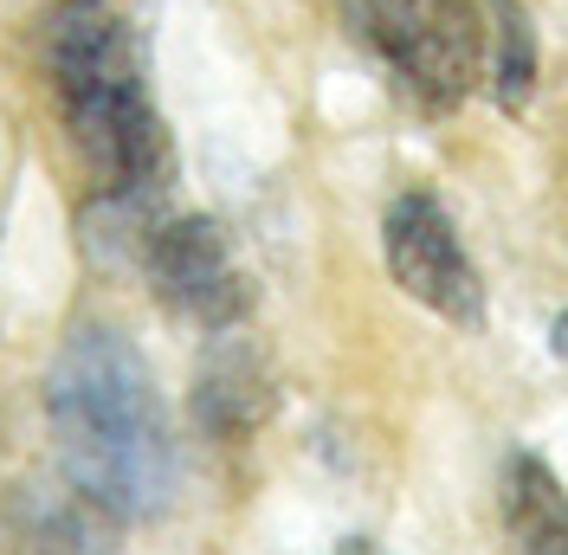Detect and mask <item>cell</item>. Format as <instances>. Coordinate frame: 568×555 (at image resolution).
<instances>
[{"label":"cell","mask_w":568,"mask_h":555,"mask_svg":"<svg viewBox=\"0 0 568 555\" xmlns=\"http://www.w3.org/2000/svg\"><path fill=\"white\" fill-rule=\"evenodd\" d=\"M45 420L71 491L98 517H155L175 497V433L130 336L71 330L45 375Z\"/></svg>","instance_id":"6da1fadb"},{"label":"cell","mask_w":568,"mask_h":555,"mask_svg":"<svg viewBox=\"0 0 568 555\" xmlns=\"http://www.w3.org/2000/svg\"><path fill=\"white\" fill-rule=\"evenodd\" d=\"M45 71L98 201H149L169 181V130L123 0H65L45 27Z\"/></svg>","instance_id":"7a4b0ae2"},{"label":"cell","mask_w":568,"mask_h":555,"mask_svg":"<svg viewBox=\"0 0 568 555\" xmlns=\"http://www.w3.org/2000/svg\"><path fill=\"white\" fill-rule=\"evenodd\" d=\"M355 20L420 110H459L485 65L478 0H355Z\"/></svg>","instance_id":"3957f363"},{"label":"cell","mask_w":568,"mask_h":555,"mask_svg":"<svg viewBox=\"0 0 568 555\" xmlns=\"http://www.w3.org/2000/svg\"><path fill=\"white\" fill-rule=\"evenodd\" d=\"M382 259H388V278L420 311L446 316L459 330H478L485 323V278H478L459 226H453V213L439 208L433 188H407V194L388 201Z\"/></svg>","instance_id":"277c9868"},{"label":"cell","mask_w":568,"mask_h":555,"mask_svg":"<svg viewBox=\"0 0 568 555\" xmlns=\"http://www.w3.org/2000/svg\"><path fill=\"white\" fill-rule=\"evenodd\" d=\"M149 284L169 311L201 330H233L252 311V284L233 259V240L207 213H181L149 233Z\"/></svg>","instance_id":"5b68a950"},{"label":"cell","mask_w":568,"mask_h":555,"mask_svg":"<svg viewBox=\"0 0 568 555\" xmlns=\"http://www.w3.org/2000/svg\"><path fill=\"white\" fill-rule=\"evenodd\" d=\"M194 420L207 440H252L272 420V369L252 343H213L194 375Z\"/></svg>","instance_id":"8992f818"},{"label":"cell","mask_w":568,"mask_h":555,"mask_svg":"<svg viewBox=\"0 0 568 555\" xmlns=\"http://www.w3.org/2000/svg\"><path fill=\"white\" fill-rule=\"evenodd\" d=\"M497 511L517 555H568V491L549 472V458L517 446L497 472Z\"/></svg>","instance_id":"52a82bcc"},{"label":"cell","mask_w":568,"mask_h":555,"mask_svg":"<svg viewBox=\"0 0 568 555\" xmlns=\"http://www.w3.org/2000/svg\"><path fill=\"white\" fill-rule=\"evenodd\" d=\"M497 13V33H491V91H497V110H517L536 98V27L517 0H491Z\"/></svg>","instance_id":"ba28073f"},{"label":"cell","mask_w":568,"mask_h":555,"mask_svg":"<svg viewBox=\"0 0 568 555\" xmlns=\"http://www.w3.org/2000/svg\"><path fill=\"white\" fill-rule=\"evenodd\" d=\"M549 349H556V355H562V362H568V311L556 316V323H549Z\"/></svg>","instance_id":"9c48e42d"},{"label":"cell","mask_w":568,"mask_h":555,"mask_svg":"<svg viewBox=\"0 0 568 555\" xmlns=\"http://www.w3.org/2000/svg\"><path fill=\"white\" fill-rule=\"evenodd\" d=\"M336 555H375V549H368V543H343Z\"/></svg>","instance_id":"30bf717a"}]
</instances>
